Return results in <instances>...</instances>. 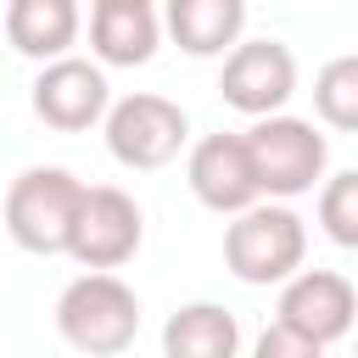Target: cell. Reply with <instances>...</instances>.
I'll return each instance as SVG.
<instances>
[{
	"label": "cell",
	"instance_id": "obj_1",
	"mask_svg": "<svg viewBox=\"0 0 358 358\" xmlns=\"http://www.w3.org/2000/svg\"><path fill=\"white\" fill-rule=\"evenodd\" d=\"M56 330L84 358H117L140 336V296L112 268H84L56 296Z\"/></svg>",
	"mask_w": 358,
	"mask_h": 358
},
{
	"label": "cell",
	"instance_id": "obj_2",
	"mask_svg": "<svg viewBox=\"0 0 358 358\" xmlns=\"http://www.w3.org/2000/svg\"><path fill=\"white\" fill-rule=\"evenodd\" d=\"M308 257V224L285 201H252L224 229V263L241 285H285Z\"/></svg>",
	"mask_w": 358,
	"mask_h": 358
},
{
	"label": "cell",
	"instance_id": "obj_3",
	"mask_svg": "<svg viewBox=\"0 0 358 358\" xmlns=\"http://www.w3.org/2000/svg\"><path fill=\"white\" fill-rule=\"evenodd\" d=\"M246 151H252L257 190L268 201H291V196H308L313 185H324L330 145H324V134L308 117H291V112L257 117L246 129Z\"/></svg>",
	"mask_w": 358,
	"mask_h": 358
},
{
	"label": "cell",
	"instance_id": "obj_4",
	"mask_svg": "<svg viewBox=\"0 0 358 358\" xmlns=\"http://www.w3.org/2000/svg\"><path fill=\"white\" fill-rule=\"evenodd\" d=\"M78 201L84 179H73L67 168H22L6 190V235L34 257H56L73 241Z\"/></svg>",
	"mask_w": 358,
	"mask_h": 358
},
{
	"label": "cell",
	"instance_id": "obj_5",
	"mask_svg": "<svg viewBox=\"0 0 358 358\" xmlns=\"http://www.w3.org/2000/svg\"><path fill=\"white\" fill-rule=\"evenodd\" d=\"M185 140H190V117H185V106L168 101V95L140 90V95L112 101V112H106V151H112L123 168H134V173L168 168V162L185 151Z\"/></svg>",
	"mask_w": 358,
	"mask_h": 358
},
{
	"label": "cell",
	"instance_id": "obj_6",
	"mask_svg": "<svg viewBox=\"0 0 358 358\" xmlns=\"http://www.w3.org/2000/svg\"><path fill=\"white\" fill-rule=\"evenodd\" d=\"M140 241H145L140 201L129 190H117V185H84L67 257L84 263V268H123L140 252Z\"/></svg>",
	"mask_w": 358,
	"mask_h": 358
},
{
	"label": "cell",
	"instance_id": "obj_7",
	"mask_svg": "<svg viewBox=\"0 0 358 358\" xmlns=\"http://www.w3.org/2000/svg\"><path fill=\"white\" fill-rule=\"evenodd\" d=\"M34 112H39V123L56 129V134H84V129L106 123V112H112V84H106V73H101L95 62H84V56H56V62H45L39 78H34Z\"/></svg>",
	"mask_w": 358,
	"mask_h": 358
},
{
	"label": "cell",
	"instance_id": "obj_8",
	"mask_svg": "<svg viewBox=\"0 0 358 358\" xmlns=\"http://www.w3.org/2000/svg\"><path fill=\"white\" fill-rule=\"evenodd\" d=\"M218 95L235 112H246V117L280 112L296 95V56H291V45H280V39H241L224 56Z\"/></svg>",
	"mask_w": 358,
	"mask_h": 358
},
{
	"label": "cell",
	"instance_id": "obj_9",
	"mask_svg": "<svg viewBox=\"0 0 358 358\" xmlns=\"http://www.w3.org/2000/svg\"><path fill=\"white\" fill-rule=\"evenodd\" d=\"M280 319L291 330L313 336L319 347H330V341H341L358 324V291L336 268H296L280 285Z\"/></svg>",
	"mask_w": 358,
	"mask_h": 358
},
{
	"label": "cell",
	"instance_id": "obj_10",
	"mask_svg": "<svg viewBox=\"0 0 358 358\" xmlns=\"http://www.w3.org/2000/svg\"><path fill=\"white\" fill-rule=\"evenodd\" d=\"M185 179L196 190L201 207L235 218L246 213L252 201H263L257 190V173H252V151H246V134H207L190 145V162H185Z\"/></svg>",
	"mask_w": 358,
	"mask_h": 358
},
{
	"label": "cell",
	"instance_id": "obj_11",
	"mask_svg": "<svg viewBox=\"0 0 358 358\" xmlns=\"http://www.w3.org/2000/svg\"><path fill=\"white\" fill-rule=\"evenodd\" d=\"M162 22L151 0H95L90 6V50L101 67H140L157 56Z\"/></svg>",
	"mask_w": 358,
	"mask_h": 358
},
{
	"label": "cell",
	"instance_id": "obj_12",
	"mask_svg": "<svg viewBox=\"0 0 358 358\" xmlns=\"http://www.w3.org/2000/svg\"><path fill=\"white\" fill-rule=\"evenodd\" d=\"M78 28H84L78 0H6V39L17 56L56 62L78 45Z\"/></svg>",
	"mask_w": 358,
	"mask_h": 358
},
{
	"label": "cell",
	"instance_id": "obj_13",
	"mask_svg": "<svg viewBox=\"0 0 358 358\" xmlns=\"http://www.w3.org/2000/svg\"><path fill=\"white\" fill-rule=\"evenodd\" d=\"M162 22L185 56H229L246 28V0H168Z\"/></svg>",
	"mask_w": 358,
	"mask_h": 358
},
{
	"label": "cell",
	"instance_id": "obj_14",
	"mask_svg": "<svg viewBox=\"0 0 358 358\" xmlns=\"http://www.w3.org/2000/svg\"><path fill=\"white\" fill-rule=\"evenodd\" d=\"M241 352V324L218 302H185L162 324V358H235Z\"/></svg>",
	"mask_w": 358,
	"mask_h": 358
},
{
	"label": "cell",
	"instance_id": "obj_15",
	"mask_svg": "<svg viewBox=\"0 0 358 358\" xmlns=\"http://www.w3.org/2000/svg\"><path fill=\"white\" fill-rule=\"evenodd\" d=\"M313 112L341 129V134H358V56H330L313 78Z\"/></svg>",
	"mask_w": 358,
	"mask_h": 358
},
{
	"label": "cell",
	"instance_id": "obj_16",
	"mask_svg": "<svg viewBox=\"0 0 358 358\" xmlns=\"http://www.w3.org/2000/svg\"><path fill=\"white\" fill-rule=\"evenodd\" d=\"M319 224H324V235L336 246L358 252V168L319 185Z\"/></svg>",
	"mask_w": 358,
	"mask_h": 358
},
{
	"label": "cell",
	"instance_id": "obj_17",
	"mask_svg": "<svg viewBox=\"0 0 358 358\" xmlns=\"http://www.w3.org/2000/svg\"><path fill=\"white\" fill-rule=\"evenodd\" d=\"M252 358H324V347L302 330H291L285 319H274L257 341H252Z\"/></svg>",
	"mask_w": 358,
	"mask_h": 358
},
{
	"label": "cell",
	"instance_id": "obj_18",
	"mask_svg": "<svg viewBox=\"0 0 358 358\" xmlns=\"http://www.w3.org/2000/svg\"><path fill=\"white\" fill-rule=\"evenodd\" d=\"M352 358H358V352H352Z\"/></svg>",
	"mask_w": 358,
	"mask_h": 358
}]
</instances>
